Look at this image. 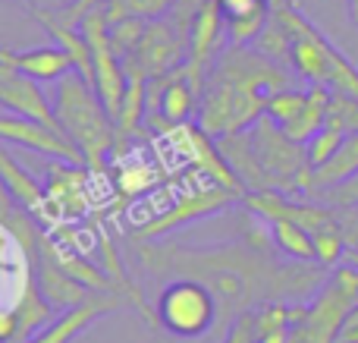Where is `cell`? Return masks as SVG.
<instances>
[{"mask_svg":"<svg viewBox=\"0 0 358 343\" xmlns=\"http://www.w3.org/2000/svg\"><path fill=\"white\" fill-rule=\"evenodd\" d=\"M98 6L104 10L107 22H120V19H145V22H155V19L170 16L176 0H101Z\"/></svg>","mask_w":358,"mask_h":343,"instance_id":"18","label":"cell"},{"mask_svg":"<svg viewBox=\"0 0 358 343\" xmlns=\"http://www.w3.org/2000/svg\"><path fill=\"white\" fill-rule=\"evenodd\" d=\"M123 306L126 302L120 300V296L94 293L92 300L82 302V306H73V309H66V312H60L48 328H44V331H38L29 343H73L88 325H94L98 318H104V315L117 312V309H123Z\"/></svg>","mask_w":358,"mask_h":343,"instance_id":"11","label":"cell"},{"mask_svg":"<svg viewBox=\"0 0 358 343\" xmlns=\"http://www.w3.org/2000/svg\"><path fill=\"white\" fill-rule=\"evenodd\" d=\"M0 180L10 189V195L25 208L29 214H35L41 224L44 214V183H38L22 164L13 158V151L6 148V142H0Z\"/></svg>","mask_w":358,"mask_h":343,"instance_id":"14","label":"cell"},{"mask_svg":"<svg viewBox=\"0 0 358 343\" xmlns=\"http://www.w3.org/2000/svg\"><path fill=\"white\" fill-rule=\"evenodd\" d=\"M271 237H273V249H277L280 255L292 258V262H315L317 265L315 239H311V233L305 230L302 224H296V220H273Z\"/></svg>","mask_w":358,"mask_h":343,"instance_id":"17","label":"cell"},{"mask_svg":"<svg viewBox=\"0 0 358 343\" xmlns=\"http://www.w3.org/2000/svg\"><path fill=\"white\" fill-rule=\"evenodd\" d=\"M227 19L236 16H248V13H261V10H271L273 0H217Z\"/></svg>","mask_w":358,"mask_h":343,"instance_id":"24","label":"cell"},{"mask_svg":"<svg viewBox=\"0 0 358 343\" xmlns=\"http://www.w3.org/2000/svg\"><path fill=\"white\" fill-rule=\"evenodd\" d=\"M343 262L352 265V268H358V249H346V255H343Z\"/></svg>","mask_w":358,"mask_h":343,"instance_id":"29","label":"cell"},{"mask_svg":"<svg viewBox=\"0 0 358 343\" xmlns=\"http://www.w3.org/2000/svg\"><path fill=\"white\" fill-rule=\"evenodd\" d=\"M336 343H358V302L346 312L340 331H336Z\"/></svg>","mask_w":358,"mask_h":343,"instance_id":"27","label":"cell"},{"mask_svg":"<svg viewBox=\"0 0 358 343\" xmlns=\"http://www.w3.org/2000/svg\"><path fill=\"white\" fill-rule=\"evenodd\" d=\"M343 139H346V130H340V126H334V123H324L321 130H317L315 136L305 142V151H308L311 170L324 167V164H327L330 158L336 155V148L343 145Z\"/></svg>","mask_w":358,"mask_h":343,"instance_id":"20","label":"cell"},{"mask_svg":"<svg viewBox=\"0 0 358 343\" xmlns=\"http://www.w3.org/2000/svg\"><path fill=\"white\" fill-rule=\"evenodd\" d=\"M138 265L151 277H195L214 290L227 315L239 318L271 300L299 302L315 296L324 284V268L315 262H277L271 249H258L248 239L223 246H179V243H132Z\"/></svg>","mask_w":358,"mask_h":343,"instance_id":"1","label":"cell"},{"mask_svg":"<svg viewBox=\"0 0 358 343\" xmlns=\"http://www.w3.org/2000/svg\"><path fill=\"white\" fill-rule=\"evenodd\" d=\"M0 142L6 145H19L25 151L35 155L54 158V161H66V164H85L73 142L63 136V130L41 123V120L22 117V113H0Z\"/></svg>","mask_w":358,"mask_h":343,"instance_id":"10","label":"cell"},{"mask_svg":"<svg viewBox=\"0 0 358 343\" xmlns=\"http://www.w3.org/2000/svg\"><path fill=\"white\" fill-rule=\"evenodd\" d=\"M223 343H258V337H255V312H242L239 318H233Z\"/></svg>","mask_w":358,"mask_h":343,"instance_id":"23","label":"cell"},{"mask_svg":"<svg viewBox=\"0 0 358 343\" xmlns=\"http://www.w3.org/2000/svg\"><path fill=\"white\" fill-rule=\"evenodd\" d=\"M113 186H117V192L136 199V195L148 192L155 186V174H151V167L145 161H126L120 164L117 176H113Z\"/></svg>","mask_w":358,"mask_h":343,"instance_id":"21","label":"cell"},{"mask_svg":"<svg viewBox=\"0 0 358 343\" xmlns=\"http://www.w3.org/2000/svg\"><path fill=\"white\" fill-rule=\"evenodd\" d=\"M54 117L60 123L63 136L79 148L85 167L104 170L110 151L117 148V123H113L110 111L104 107L98 88L79 73H66L60 82H54Z\"/></svg>","mask_w":358,"mask_h":343,"instance_id":"3","label":"cell"},{"mask_svg":"<svg viewBox=\"0 0 358 343\" xmlns=\"http://www.w3.org/2000/svg\"><path fill=\"white\" fill-rule=\"evenodd\" d=\"M0 107L10 113H22V117L41 120V123L60 130V123H57V117H54V104L44 98L41 85H38L35 79H29V76L16 73V69L0 79Z\"/></svg>","mask_w":358,"mask_h":343,"instance_id":"13","label":"cell"},{"mask_svg":"<svg viewBox=\"0 0 358 343\" xmlns=\"http://www.w3.org/2000/svg\"><path fill=\"white\" fill-rule=\"evenodd\" d=\"M82 35H85L88 48H92V69H94V88H98L104 107L110 111L113 123L120 120V107H123V94H126V66L123 57L117 54L110 41V22H107L104 10L94 6L85 19L79 22Z\"/></svg>","mask_w":358,"mask_h":343,"instance_id":"9","label":"cell"},{"mask_svg":"<svg viewBox=\"0 0 358 343\" xmlns=\"http://www.w3.org/2000/svg\"><path fill=\"white\" fill-rule=\"evenodd\" d=\"M233 202H242V195L229 192V189L220 186L210 174H204L201 183L185 186L182 192H176L173 199H170L167 208H161L155 218L145 220V224L136 230V239L138 243H145V239H157V237H164V233L176 230V227L189 224V220L208 218V214H217V211H227Z\"/></svg>","mask_w":358,"mask_h":343,"instance_id":"7","label":"cell"},{"mask_svg":"<svg viewBox=\"0 0 358 343\" xmlns=\"http://www.w3.org/2000/svg\"><path fill=\"white\" fill-rule=\"evenodd\" d=\"M327 123L340 126L346 132H358V98H346V94H334L330 98V117Z\"/></svg>","mask_w":358,"mask_h":343,"instance_id":"22","label":"cell"},{"mask_svg":"<svg viewBox=\"0 0 358 343\" xmlns=\"http://www.w3.org/2000/svg\"><path fill=\"white\" fill-rule=\"evenodd\" d=\"M305 101H308V88H292V85H286V88H280V92H273L271 98H267L264 117L273 120L277 126H289L292 120L302 113Z\"/></svg>","mask_w":358,"mask_h":343,"instance_id":"19","label":"cell"},{"mask_svg":"<svg viewBox=\"0 0 358 343\" xmlns=\"http://www.w3.org/2000/svg\"><path fill=\"white\" fill-rule=\"evenodd\" d=\"M358 174V132H346L343 145L336 148V155L330 158L324 167L311 170V186H308V195H321L327 189L340 186V183L352 180Z\"/></svg>","mask_w":358,"mask_h":343,"instance_id":"15","label":"cell"},{"mask_svg":"<svg viewBox=\"0 0 358 343\" xmlns=\"http://www.w3.org/2000/svg\"><path fill=\"white\" fill-rule=\"evenodd\" d=\"M346 10H349V22L358 29V0H346Z\"/></svg>","mask_w":358,"mask_h":343,"instance_id":"28","label":"cell"},{"mask_svg":"<svg viewBox=\"0 0 358 343\" xmlns=\"http://www.w3.org/2000/svg\"><path fill=\"white\" fill-rule=\"evenodd\" d=\"M273 13L289 29V66L308 85H327L334 94L358 98V66L317 29L305 19L289 0H273Z\"/></svg>","mask_w":358,"mask_h":343,"instance_id":"4","label":"cell"},{"mask_svg":"<svg viewBox=\"0 0 358 343\" xmlns=\"http://www.w3.org/2000/svg\"><path fill=\"white\" fill-rule=\"evenodd\" d=\"M283 63L261 54L255 44L229 48L217 57L198 101V126L210 139L242 132L264 117V104L273 92L289 85Z\"/></svg>","mask_w":358,"mask_h":343,"instance_id":"2","label":"cell"},{"mask_svg":"<svg viewBox=\"0 0 358 343\" xmlns=\"http://www.w3.org/2000/svg\"><path fill=\"white\" fill-rule=\"evenodd\" d=\"M0 60L35 82H60L63 76L76 69L73 57L60 44H44V48H29V50L0 48Z\"/></svg>","mask_w":358,"mask_h":343,"instance_id":"12","label":"cell"},{"mask_svg":"<svg viewBox=\"0 0 358 343\" xmlns=\"http://www.w3.org/2000/svg\"><path fill=\"white\" fill-rule=\"evenodd\" d=\"M94 174L98 170L85 167V164H50L48 183H44L41 227H57L66 218H79V214L92 211V205H98V189L92 186Z\"/></svg>","mask_w":358,"mask_h":343,"instance_id":"8","label":"cell"},{"mask_svg":"<svg viewBox=\"0 0 358 343\" xmlns=\"http://www.w3.org/2000/svg\"><path fill=\"white\" fill-rule=\"evenodd\" d=\"M16 306H0V343H13L16 340Z\"/></svg>","mask_w":358,"mask_h":343,"instance_id":"26","label":"cell"},{"mask_svg":"<svg viewBox=\"0 0 358 343\" xmlns=\"http://www.w3.org/2000/svg\"><path fill=\"white\" fill-rule=\"evenodd\" d=\"M157 328L179 340H198L220 321V302L208 284L195 277H173L157 296Z\"/></svg>","mask_w":358,"mask_h":343,"instance_id":"6","label":"cell"},{"mask_svg":"<svg viewBox=\"0 0 358 343\" xmlns=\"http://www.w3.org/2000/svg\"><path fill=\"white\" fill-rule=\"evenodd\" d=\"M358 302V268L352 265H336L317 293L305 302L302 318L292 325L289 343H336V331H340L346 312Z\"/></svg>","mask_w":358,"mask_h":343,"instance_id":"5","label":"cell"},{"mask_svg":"<svg viewBox=\"0 0 358 343\" xmlns=\"http://www.w3.org/2000/svg\"><path fill=\"white\" fill-rule=\"evenodd\" d=\"M98 4H101V0H73V4H69V10L60 13V19H63L66 25H76V29H79V22H82V19H85Z\"/></svg>","mask_w":358,"mask_h":343,"instance_id":"25","label":"cell"},{"mask_svg":"<svg viewBox=\"0 0 358 343\" xmlns=\"http://www.w3.org/2000/svg\"><path fill=\"white\" fill-rule=\"evenodd\" d=\"M57 315H60V312H57V309L41 296V290L31 284V287L22 293V300L16 302L19 328H16V340H13V343H29L38 331H44V328H48Z\"/></svg>","mask_w":358,"mask_h":343,"instance_id":"16","label":"cell"}]
</instances>
